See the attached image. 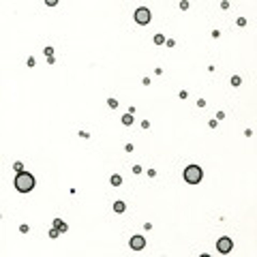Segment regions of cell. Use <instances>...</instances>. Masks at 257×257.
I'll use <instances>...</instances> for the list:
<instances>
[{
    "instance_id": "cell-15",
    "label": "cell",
    "mask_w": 257,
    "mask_h": 257,
    "mask_svg": "<svg viewBox=\"0 0 257 257\" xmlns=\"http://www.w3.org/2000/svg\"><path fill=\"white\" fill-rule=\"evenodd\" d=\"M180 9H182V11L189 9V2H187V0H180Z\"/></svg>"
},
{
    "instance_id": "cell-8",
    "label": "cell",
    "mask_w": 257,
    "mask_h": 257,
    "mask_svg": "<svg viewBox=\"0 0 257 257\" xmlns=\"http://www.w3.org/2000/svg\"><path fill=\"white\" fill-rule=\"evenodd\" d=\"M124 208H127V206H124V201H116V204H114V212H118V214H120V212H124Z\"/></svg>"
},
{
    "instance_id": "cell-9",
    "label": "cell",
    "mask_w": 257,
    "mask_h": 257,
    "mask_svg": "<svg viewBox=\"0 0 257 257\" xmlns=\"http://www.w3.org/2000/svg\"><path fill=\"white\" fill-rule=\"evenodd\" d=\"M122 124H127V127H131V124H133V116H131V112L122 116Z\"/></svg>"
},
{
    "instance_id": "cell-14",
    "label": "cell",
    "mask_w": 257,
    "mask_h": 257,
    "mask_svg": "<svg viewBox=\"0 0 257 257\" xmlns=\"http://www.w3.org/2000/svg\"><path fill=\"white\" fill-rule=\"evenodd\" d=\"M58 234H60V229H58V227H54L52 232H50V236H52V238H58Z\"/></svg>"
},
{
    "instance_id": "cell-3",
    "label": "cell",
    "mask_w": 257,
    "mask_h": 257,
    "mask_svg": "<svg viewBox=\"0 0 257 257\" xmlns=\"http://www.w3.org/2000/svg\"><path fill=\"white\" fill-rule=\"evenodd\" d=\"M150 11L146 9V7H139L137 11H135V21L137 24H141V26H146V24H150Z\"/></svg>"
},
{
    "instance_id": "cell-7",
    "label": "cell",
    "mask_w": 257,
    "mask_h": 257,
    "mask_svg": "<svg viewBox=\"0 0 257 257\" xmlns=\"http://www.w3.org/2000/svg\"><path fill=\"white\" fill-rule=\"evenodd\" d=\"M109 182H112L114 187H120V184H122V176H118V174H114V176H112V180H109Z\"/></svg>"
},
{
    "instance_id": "cell-1",
    "label": "cell",
    "mask_w": 257,
    "mask_h": 257,
    "mask_svg": "<svg viewBox=\"0 0 257 257\" xmlns=\"http://www.w3.org/2000/svg\"><path fill=\"white\" fill-rule=\"evenodd\" d=\"M15 189L19 191V193H30L32 189H34V176L28 172H19L17 178H15Z\"/></svg>"
},
{
    "instance_id": "cell-11",
    "label": "cell",
    "mask_w": 257,
    "mask_h": 257,
    "mask_svg": "<svg viewBox=\"0 0 257 257\" xmlns=\"http://www.w3.org/2000/svg\"><path fill=\"white\" fill-rule=\"evenodd\" d=\"M240 84H242V77H240V75H234V77H232V86H236V88H238Z\"/></svg>"
},
{
    "instance_id": "cell-4",
    "label": "cell",
    "mask_w": 257,
    "mask_h": 257,
    "mask_svg": "<svg viewBox=\"0 0 257 257\" xmlns=\"http://www.w3.org/2000/svg\"><path fill=\"white\" fill-rule=\"evenodd\" d=\"M232 249H234V242H232V238H227V236H223L216 242V251H218V253H223V255H227Z\"/></svg>"
},
{
    "instance_id": "cell-10",
    "label": "cell",
    "mask_w": 257,
    "mask_h": 257,
    "mask_svg": "<svg viewBox=\"0 0 257 257\" xmlns=\"http://www.w3.org/2000/svg\"><path fill=\"white\" fill-rule=\"evenodd\" d=\"M165 43V37L163 34H154V45H163Z\"/></svg>"
},
{
    "instance_id": "cell-5",
    "label": "cell",
    "mask_w": 257,
    "mask_h": 257,
    "mask_svg": "<svg viewBox=\"0 0 257 257\" xmlns=\"http://www.w3.org/2000/svg\"><path fill=\"white\" fill-rule=\"evenodd\" d=\"M144 247H146V238L144 236H133L131 238V249L133 251H141Z\"/></svg>"
},
{
    "instance_id": "cell-12",
    "label": "cell",
    "mask_w": 257,
    "mask_h": 257,
    "mask_svg": "<svg viewBox=\"0 0 257 257\" xmlns=\"http://www.w3.org/2000/svg\"><path fill=\"white\" fill-rule=\"evenodd\" d=\"M107 105L112 107V109H116V107H118V101H116V99H107Z\"/></svg>"
},
{
    "instance_id": "cell-17",
    "label": "cell",
    "mask_w": 257,
    "mask_h": 257,
    "mask_svg": "<svg viewBox=\"0 0 257 257\" xmlns=\"http://www.w3.org/2000/svg\"><path fill=\"white\" fill-rule=\"evenodd\" d=\"M13 167H15V172H21V169H24V165H21V163H15Z\"/></svg>"
},
{
    "instance_id": "cell-2",
    "label": "cell",
    "mask_w": 257,
    "mask_h": 257,
    "mask_svg": "<svg viewBox=\"0 0 257 257\" xmlns=\"http://www.w3.org/2000/svg\"><path fill=\"white\" fill-rule=\"evenodd\" d=\"M201 178H204V172H201L199 165H189L184 169V180H187L189 184H199Z\"/></svg>"
},
{
    "instance_id": "cell-6",
    "label": "cell",
    "mask_w": 257,
    "mask_h": 257,
    "mask_svg": "<svg viewBox=\"0 0 257 257\" xmlns=\"http://www.w3.org/2000/svg\"><path fill=\"white\" fill-rule=\"evenodd\" d=\"M54 227H58V229H60V234H64V232L69 229V227H67V223H64L62 218H56V221H54Z\"/></svg>"
},
{
    "instance_id": "cell-16",
    "label": "cell",
    "mask_w": 257,
    "mask_h": 257,
    "mask_svg": "<svg viewBox=\"0 0 257 257\" xmlns=\"http://www.w3.org/2000/svg\"><path fill=\"white\" fill-rule=\"evenodd\" d=\"M45 4H50V7H56V4H58V0H45Z\"/></svg>"
},
{
    "instance_id": "cell-18",
    "label": "cell",
    "mask_w": 257,
    "mask_h": 257,
    "mask_svg": "<svg viewBox=\"0 0 257 257\" xmlns=\"http://www.w3.org/2000/svg\"><path fill=\"white\" fill-rule=\"evenodd\" d=\"M52 54H54V50H52V47H45V56H47V58H50V56H52Z\"/></svg>"
},
{
    "instance_id": "cell-13",
    "label": "cell",
    "mask_w": 257,
    "mask_h": 257,
    "mask_svg": "<svg viewBox=\"0 0 257 257\" xmlns=\"http://www.w3.org/2000/svg\"><path fill=\"white\" fill-rule=\"evenodd\" d=\"M236 24H238V26H247V17H238Z\"/></svg>"
}]
</instances>
